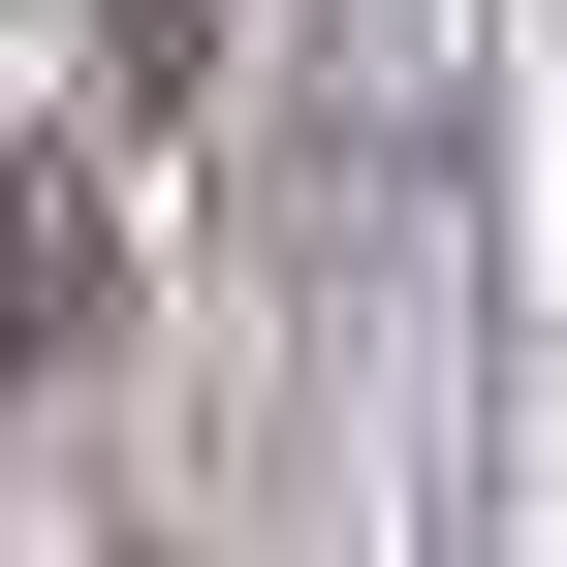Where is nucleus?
Returning a JSON list of instances; mask_svg holds the SVG:
<instances>
[{
    "instance_id": "f257e3e1",
    "label": "nucleus",
    "mask_w": 567,
    "mask_h": 567,
    "mask_svg": "<svg viewBox=\"0 0 567 567\" xmlns=\"http://www.w3.org/2000/svg\"><path fill=\"white\" fill-rule=\"evenodd\" d=\"M63 316H95V189H63V158H0V379H32Z\"/></svg>"
}]
</instances>
